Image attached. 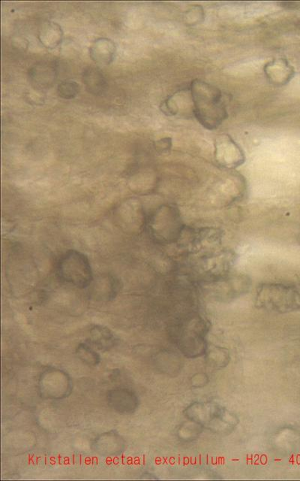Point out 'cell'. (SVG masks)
<instances>
[{
	"mask_svg": "<svg viewBox=\"0 0 300 481\" xmlns=\"http://www.w3.org/2000/svg\"><path fill=\"white\" fill-rule=\"evenodd\" d=\"M184 414L188 420L219 435L231 434L240 422L236 414L212 402L192 403L185 409Z\"/></svg>",
	"mask_w": 300,
	"mask_h": 481,
	"instance_id": "cell-1",
	"label": "cell"
},
{
	"mask_svg": "<svg viewBox=\"0 0 300 481\" xmlns=\"http://www.w3.org/2000/svg\"><path fill=\"white\" fill-rule=\"evenodd\" d=\"M192 94L195 116L201 125L209 129L219 127L227 116L221 91L210 84L196 81L192 84Z\"/></svg>",
	"mask_w": 300,
	"mask_h": 481,
	"instance_id": "cell-2",
	"label": "cell"
},
{
	"mask_svg": "<svg viewBox=\"0 0 300 481\" xmlns=\"http://www.w3.org/2000/svg\"><path fill=\"white\" fill-rule=\"evenodd\" d=\"M56 272L62 281L80 289L89 287L94 279L89 259L76 250L63 254L58 262Z\"/></svg>",
	"mask_w": 300,
	"mask_h": 481,
	"instance_id": "cell-3",
	"label": "cell"
},
{
	"mask_svg": "<svg viewBox=\"0 0 300 481\" xmlns=\"http://www.w3.org/2000/svg\"><path fill=\"white\" fill-rule=\"evenodd\" d=\"M256 306L278 313L300 310V294L283 285H262L258 291Z\"/></svg>",
	"mask_w": 300,
	"mask_h": 481,
	"instance_id": "cell-4",
	"label": "cell"
},
{
	"mask_svg": "<svg viewBox=\"0 0 300 481\" xmlns=\"http://www.w3.org/2000/svg\"><path fill=\"white\" fill-rule=\"evenodd\" d=\"M38 391L44 400H62L72 393L73 381L68 372L58 368H49L41 373Z\"/></svg>",
	"mask_w": 300,
	"mask_h": 481,
	"instance_id": "cell-5",
	"label": "cell"
},
{
	"mask_svg": "<svg viewBox=\"0 0 300 481\" xmlns=\"http://www.w3.org/2000/svg\"><path fill=\"white\" fill-rule=\"evenodd\" d=\"M108 407L119 414H131L139 408L140 400L133 390L125 388H112L106 394Z\"/></svg>",
	"mask_w": 300,
	"mask_h": 481,
	"instance_id": "cell-6",
	"label": "cell"
},
{
	"mask_svg": "<svg viewBox=\"0 0 300 481\" xmlns=\"http://www.w3.org/2000/svg\"><path fill=\"white\" fill-rule=\"evenodd\" d=\"M126 443L123 436L115 430L100 434L92 441V448L97 455L105 457H114L123 454Z\"/></svg>",
	"mask_w": 300,
	"mask_h": 481,
	"instance_id": "cell-7",
	"label": "cell"
},
{
	"mask_svg": "<svg viewBox=\"0 0 300 481\" xmlns=\"http://www.w3.org/2000/svg\"><path fill=\"white\" fill-rule=\"evenodd\" d=\"M90 297L98 301H109L114 299L120 290L119 281L110 276H103L92 281L89 286Z\"/></svg>",
	"mask_w": 300,
	"mask_h": 481,
	"instance_id": "cell-8",
	"label": "cell"
},
{
	"mask_svg": "<svg viewBox=\"0 0 300 481\" xmlns=\"http://www.w3.org/2000/svg\"><path fill=\"white\" fill-rule=\"evenodd\" d=\"M29 74L33 87L43 90L53 86L58 75V70L53 62L43 61L35 64Z\"/></svg>",
	"mask_w": 300,
	"mask_h": 481,
	"instance_id": "cell-9",
	"label": "cell"
},
{
	"mask_svg": "<svg viewBox=\"0 0 300 481\" xmlns=\"http://www.w3.org/2000/svg\"><path fill=\"white\" fill-rule=\"evenodd\" d=\"M217 156L219 161L229 167H237L241 165L244 160L242 150L229 137H224L218 141Z\"/></svg>",
	"mask_w": 300,
	"mask_h": 481,
	"instance_id": "cell-10",
	"label": "cell"
},
{
	"mask_svg": "<svg viewBox=\"0 0 300 481\" xmlns=\"http://www.w3.org/2000/svg\"><path fill=\"white\" fill-rule=\"evenodd\" d=\"M117 45L108 38H99L94 41L90 48L91 59L99 65H108L115 61Z\"/></svg>",
	"mask_w": 300,
	"mask_h": 481,
	"instance_id": "cell-11",
	"label": "cell"
},
{
	"mask_svg": "<svg viewBox=\"0 0 300 481\" xmlns=\"http://www.w3.org/2000/svg\"><path fill=\"white\" fill-rule=\"evenodd\" d=\"M171 216V211L167 209L158 210L153 216L149 228L156 239L168 241L172 239L173 221Z\"/></svg>",
	"mask_w": 300,
	"mask_h": 481,
	"instance_id": "cell-12",
	"label": "cell"
},
{
	"mask_svg": "<svg viewBox=\"0 0 300 481\" xmlns=\"http://www.w3.org/2000/svg\"><path fill=\"white\" fill-rule=\"evenodd\" d=\"M88 343L99 351L108 352L117 345V338L109 328L94 325L88 332Z\"/></svg>",
	"mask_w": 300,
	"mask_h": 481,
	"instance_id": "cell-13",
	"label": "cell"
},
{
	"mask_svg": "<svg viewBox=\"0 0 300 481\" xmlns=\"http://www.w3.org/2000/svg\"><path fill=\"white\" fill-rule=\"evenodd\" d=\"M63 36L62 28L60 24L52 22H46L42 24L38 38L45 48L54 49L61 45Z\"/></svg>",
	"mask_w": 300,
	"mask_h": 481,
	"instance_id": "cell-14",
	"label": "cell"
},
{
	"mask_svg": "<svg viewBox=\"0 0 300 481\" xmlns=\"http://www.w3.org/2000/svg\"><path fill=\"white\" fill-rule=\"evenodd\" d=\"M82 79L87 90L92 95H101L107 89L105 75L97 68L89 67L84 70Z\"/></svg>",
	"mask_w": 300,
	"mask_h": 481,
	"instance_id": "cell-15",
	"label": "cell"
},
{
	"mask_svg": "<svg viewBox=\"0 0 300 481\" xmlns=\"http://www.w3.org/2000/svg\"><path fill=\"white\" fill-rule=\"evenodd\" d=\"M269 79L276 84H287L294 75V70L285 60H276L265 65Z\"/></svg>",
	"mask_w": 300,
	"mask_h": 481,
	"instance_id": "cell-16",
	"label": "cell"
},
{
	"mask_svg": "<svg viewBox=\"0 0 300 481\" xmlns=\"http://www.w3.org/2000/svg\"><path fill=\"white\" fill-rule=\"evenodd\" d=\"M78 359L90 367H96L101 363V356L89 343H81L75 351Z\"/></svg>",
	"mask_w": 300,
	"mask_h": 481,
	"instance_id": "cell-17",
	"label": "cell"
},
{
	"mask_svg": "<svg viewBox=\"0 0 300 481\" xmlns=\"http://www.w3.org/2000/svg\"><path fill=\"white\" fill-rule=\"evenodd\" d=\"M80 92L79 84L74 81L67 80L61 82L58 88V95L64 100L76 97Z\"/></svg>",
	"mask_w": 300,
	"mask_h": 481,
	"instance_id": "cell-18",
	"label": "cell"
},
{
	"mask_svg": "<svg viewBox=\"0 0 300 481\" xmlns=\"http://www.w3.org/2000/svg\"><path fill=\"white\" fill-rule=\"evenodd\" d=\"M155 147L158 152H167L172 147V139L170 138H165L156 141Z\"/></svg>",
	"mask_w": 300,
	"mask_h": 481,
	"instance_id": "cell-19",
	"label": "cell"
}]
</instances>
